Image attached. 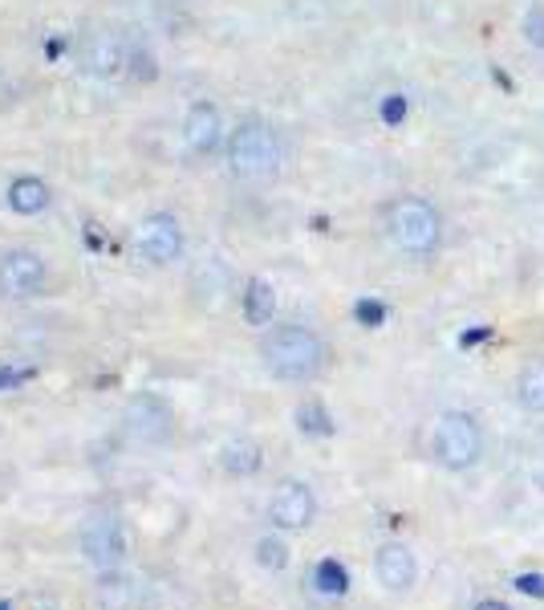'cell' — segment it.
I'll return each instance as SVG.
<instances>
[{"mask_svg":"<svg viewBox=\"0 0 544 610\" xmlns=\"http://www.w3.org/2000/svg\"><path fill=\"white\" fill-rule=\"evenodd\" d=\"M134 248H139V257H143L146 265H155V269L175 265V260L183 257L179 216H175V212H151V216H143L139 228H134Z\"/></svg>","mask_w":544,"mask_h":610,"instance_id":"cell-8","label":"cell"},{"mask_svg":"<svg viewBox=\"0 0 544 610\" xmlns=\"http://www.w3.org/2000/svg\"><path fill=\"white\" fill-rule=\"evenodd\" d=\"M240 301H244V318L252 325H269L272 313H276V289L264 277H252L244 286V293H240Z\"/></svg>","mask_w":544,"mask_h":610,"instance_id":"cell-16","label":"cell"},{"mask_svg":"<svg viewBox=\"0 0 544 610\" xmlns=\"http://www.w3.org/2000/svg\"><path fill=\"white\" fill-rule=\"evenodd\" d=\"M483 452V431L480 419L471 411H443L435 424V460L447 472H467Z\"/></svg>","mask_w":544,"mask_h":610,"instance_id":"cell-4","label":"cell"},{"mask_svg":"<svg viewBox=\"0 0 544 610\" xmlns=\"http://www.w3.org/2000/svg\"><path fill=\"white\" fill-rule=\"evenodd\" d=\"M257 561L264 570H285L289 566V546L281 537H260L257 542Z\"/></svg>","mask_w":544,"mask_h":610,"instance_id":"cell-20","label":"cell"},{"mask_svg":"<svg viewBox=\"0 0 544 610\" xmlns=\"http://www.w3.org/2000/svg\"><path fill=\"white\" fill-rule=\"evenodd\" d=\"M524 33H529V45L544 50V9H532L529 21H524Z\"/></svg>","mask_w":544,"mask_h":610,"instance_id":"cell-23","label":"cell"},{"mask_svg":"<svg viewBox=\"0 0 544 610\" xmlns=\"http://www.w3.org/2000/svg\"><path fill=\"white\" fill-rule=\"evenodd\" d=\"M476 610H508L504 602H496V598H483V602H476Z\"/></svg>","mask_w":544,"mask_h":610,"instance_id":"cell-25","label":"cell"},{"mask_svg":"<svg viewBox=\"0 0 544 610\" xmlns=\"http://www.w3.org/2000/svg\"><path fill=\"white\" fill-rule=\"evenodd\" d=\"M127 431L143 443L163 440V436L171 431L167 407H163L159 399H134L130 403V411H127Z\"/></svg>","mask_w":544,"mask_h":610,"instance_id":"cell-12","label":"cell"},{"mask_svg":"<svg viewBox=\"0 0 544 610\" xmlns=\"http://www.w3.org/2000/svg\"><path fill=\"white\" fill-rule=\"evenodd\" d=\"M382 228H387L390 245L399 248L402 257H435L443 245V216L423 195H399V200H390L387 216H382Z\"/></svg>","mask_w":544,"mask_h":610,"instance_id":"cell-2","label":"cell"},{"mask_svg":"<svg viewBox=\"0 0 544 610\" xmlns=\"http://www.w3.org/2000/svg\"><path fill=\"white\" fill-rule=\"evenodd\" d=\"M228 171L236 180L244 183H264L281 171V159H285V147H281V135L260 122V118H248L228 135Z\"/></svg>","mask_w":544,"mask_h":610,"instance_id":"cell-3","label":"cell"},{"mask_svg":"<svg viewBox=\"0 0 544 610\" xmlns=\"http://www.w3.org/2000/svg\"><path fill=\"white\" fill-rule=\"evenodd\" d=\"M358 322L366 325V330H374V325H382V318H387V306L382 301H358Z\"/></svg>","mask_w":544,"mask_h":610,"instance_id":"cell-22","label":"cell"},{"mask_svg":"<svg viewBox=\"0 0 544 610\" xmlns=\"http://www.w3.org/2000/svg\"><path fill=\"white\" fill-rule=\"evenodd\" d=\"M374 574L378 582L387 586V590H394V595H402V590H411L418 578V561L415 554L402 546V542H387V546L374 554Z\"/></svg>","mask_w":544,"mask_h":610,"instance_id":"cell-11","label":"cell"},{"mask_svg":"<svg viewBox=\"0 0 544 610\" xmlns=\"http://www.w3.org/2000/svg\"><path fill=\"white\" fill-rule=\"evenodd\" d=\"M4 200H9V208H13L17 216H37V212L50 208V183L37 180V175H17V180L9 183Z\"/></svg>","mask_w":544,"mask_h":610,"instance_id":"cell-13","label":"cell"},{"mask_svg":"<svg viewBox=\"0 0 544 610\" xmlns=\"http://www.w3.org/2000/svg\"><path fill=\"white\" fill-rule=\"evenodd\" d=\"M313 517H317V496L305 481H281V489L272 493L269 501V521L276 529L285 533H301L309 529Z\"/></svg>","mask_w":544,"mask_h":610,"instance_id":"cell-9","label":"cell"},{"mask_svg":"<svg viewBox=\"0 0 544 610\" xmlns=\"http://www.w3.org/2000/svg\"><path fill=\"white\" fill-rule=\"evenodd\" d=\"M192 293L199 306H220L224 293H228V265H224V260L199 265L192 277Z\"/></svg>","mask_w":544,"mask_h":610,"instance_id":"cell-15","label":"cell"},{"mask_svg":"<svg viewBox=\"0 0 544 610\" xmlns=\"http://www.w3.org/2000/svg\"><path fill=\"white\" fill-rule=\"evenodd\" d=\"M406 110H411V103H406L402 94H387V98H382V110H378V115H382V122H387V127H399L402 118H406Z\"/></svg>","mask_w":544,"mask_h":610,"instance_id":"cell-21","label":"cell"},{"mask_svg":"<svg viewBox=\"0 0 544 610\" xmlns=\"http://www.w3.org/2000/svg\"><path fill=\"white\" fill-rule=\"evenodd\" d=\"M50 269L37 248H4L0 253V293L9 301H33L45 293Z\"/></svg>","mask_w":544,"mask_h":610,"instance_id":"cell-6","label":"cell"},{"mask_svg":"<svg viewBox=\"0 0 544 610\" xmlns=\"http://www.w3.org/2000/svg\"><path fill=\"white\" fill-rule=\"evenodd\" d=\"M512 395H516V403L524 407V411H532V416H544V358H541V354L520 366Z\"/></svg>","mask_w":544,"mask_h":610,"instance_id":"cell-14","label":"cell"},{"mask_svg":"<svg viewBox=\"0 0 544 610\" xmlns=\"http://www.w3.org/2000/svg\"><path fill=\"white\" fill-rule=\"evenodd\" d=\"M313 586H317L325 598H341L350 590V574H346L341 561L325 558V561H317V570H313Z\"/></svg>","mask_w":544,"mask_h":610,"instance_id":"cell-18","label":"cell"},{"mask_svg":"<svg viewBox=\"0 0 544 610\" xmlns=\"http://www.w3.org/2000/svg\"><path fill=\"white\" fill-rule=\"evenodd\" d=\"M130 57H134V50H130V41L122 38V33H115V29H90L86 38H81L78 45V62H81V74H90V78H122L130 69Z\"/></svg>","mask_w":544,"mask_h":610,"instance_id":"cell-7","label":"cell"},{"mask_svg":"<svg viewBox=\"0 0 544 610\" xmlns=\"http://www.w3.org/2000/svg\"><path fill=\"white\" fill-rule=\"evenodd\" d=\"M260 363L281 383H313L329 363V346L309 325L285 322L272 325L269 334L260 338Z\"/></svg>","mask_w":544,"mask_h":610,"instance_id":"cell-1","label":"cell"},{"mask_svg":"<svg viewBox=\"0 0 544 610\" xmlns=\"http://www.w3.org/2000/svg\"><path fill=\"white\" fill-rule=\"evenodd\" d=\"M516 590L520 595H529V598H544V574H520Z\"/></svg>","mask_w":544,"mask_h":610,"instance_id":"cell-24","label":"cell"},{"mask_svg":"<svg viewBox=\"0 0 544 610\" xmlns=\"http://www.w3.org/2000/svg\"><path fill=\"white\" fill-rule=\"evenodd\" d=\"M260 464H264V456H260V443L232 440L228 448H224V468H228L232 477H252V472H260Z\"/></svg>","mask_w":544,"mask_h":610,"instance_id":"cell-17","label":"cell"},{"mask_svg":"<svg viewBox=\"0 0 544 610\" xmlns=\"http://www.w3.org/2000/svg\"><path fill=\"white\" fill-rule=\"evenodd\" d=\"M127 549H130L127 525H122L118 513L98 509V513L86 517V525H81V554H86L90 566H98V570H118L127 561Z\"/></svg>","mask_w":544,"mask_h":610,"instance_id":"cell-5","label":"cell"},{"mask_svg":"<svg viewBox=\"0 0 544 610\" xmlns=\"http://www.w3.org/2000/svg\"><path fill=\"white\" fill-rule=\"evenodd\" d=\"M183 147L195 159H211L224 147V115L216 103H192L183 115Z\"/></svg>","mask_w":544,"mask_h":610,"instance_id":"cell-10","label":"cell"},{"mask_svg":"<svg viewBox=\"0 0 544 610\" xmlns=\"http://www.w3.org/2000/svg\"><path fill=\"white\" fill-rule=\"evenodd\" d=\"M297 428L305 431V436H329V431H334V419H329V411H325L322 403H301Z\"/></svg>","mask_w":544,"mask_h":610,"instance_id":"cell-19","label":"cell"},{"mask_svg":"<svg viewBox=\"0 0 544 610\" xmlns=\"http://www.w3.org/2000/svg\"><path fill=\"white\" fill-rule=\"evenodd\" d=\"M536 484L544 489V460H541V468H536Z\"/></svg>","mask_w":544,"mask_h":610,"instance_id":"cell-26","label":"cell"}]
</instances>
